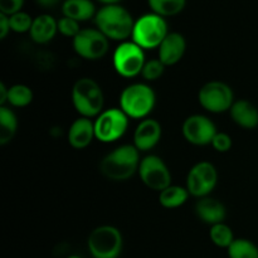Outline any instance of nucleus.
I'll list each match as a JSON object with an SVG mask.
<instances>
[{
  "label": "nucleus",
  "mask_w": 258,
  "mask_h": 258,
  "mask_svg": "<svg viewBox=\"0 0 258 258\" xmlns=\"http://www.w3.org/2000/svg\"><path fill=\"white\" fill-rule=\"evenodd\" d=\"M140 161V151L131 144H123L101 159L100 173L108 180H128L139 171Z\"/></svg>",
  "instance_id": "obj_1"
},
{
  "label": "nucleus",
  "mask_w": 258,
  "mask_h": 258,
  "mask_svg": "<svg viewBox=\"0 0 258 258\" xmlns=\"http://www.w3.org/2000/svg\"><path fill=\"white\" fill-rule=\"evenodd\" d=\"M96 28L110 40L126 42L131 38L135 19L125 7L120 4L102 5L95 17Z\"/></svg>",
  "instance_id": "obj_2"
},
{
  "label": "nucleus",
  "mask_w": 258,
  "mask_h": 258,
  "mask_svg": "<svg viewBox=\"0 0 258 258\" xmlns=\"http://www.w3.org/2000/svg\"><path fill=\"white\" fill-rule=\"evenodd\" d=\"M72 105L82 117L96 118L103 111L105 95L97 81L91 77L78 78L71 92Z\"/></svg>",
  "instance_id": "obj_3"
},
{
  "label": "nucleus",
  "mask_w": 258,
  "mask_h": 258,
  "mask_svg": "<svg viewBox=\"0 0 258 258\" xmlns=\"http://www.w3.org/2000/svg\"><path fill=\"white\" fill-rule=\"evenodd\" d=\"M156 105V93L151 86L135 82L126 86L120 95V108L134 120H145Z\"/></svg>",
  "instance_id": "obj_4"
},
{
  "label": "nucleus",
  "mask_w": 258,
  "mask_h": 258,
  "mask_svg": "<svg viewBox=\"0 0 258 258\" xmlns=\"http://www.w3.org/2000/svg\"><path fill=\"white\" fill-rule=\"evenodd\" d=\"M168 34L169 27L165 18L150 12L135 20L131 40L144 50L158 49Z\"/></svg>",
  "instance_id": "obj_5"
},
{
  "label": "nucleus",
  "mask_w": 258,
  "mask_h": 258,
  "mask_svg": "<svg viewBox=\"0 0 258 258\" xmlns=\"http://www.w3.org/2000/svg\"><path fill=\"white\" fill-rule=\"evenodd\" d=\"M87 248L92 258H118L123 248L122 233L110 224L96 227L87 238Z\"/></svg>",
  "instance_id": "obj_6"
},
{
  "label": "nucleus",
  "mask_w": 258,
  "mask_h": 258,
  "mask_svg": "<svg viewBox=\"0 0 258 258\" xmlns=\"http://www.w3.org/2000/svg\"><path fill=\"white\" fill-rule=\"evenodd\" d=\"M146 60L145 50L131 39L121 42L112 54L113 70L123 78H135L140 76Z\"/></svg>",
  "instance_id": "obj_7"
},
{
  "label": "nucleus",
  "mask_w": 258,
  "mask_h": 258,
  "mask_svg": "<svg viewBox=\"0 0 258 258\" xmlns=\"http://www.w3.org/2000/svg\"><path fill=\"white\" fill-rule=\"evenodd\" d=\"M128 116L120 107L103 110L93 120L96 139L103 144H111L120 140L128 127Z\"/></svg>",
  "instance_id": "obj_8"
},
{
  "label": "nucleus",
  "mask_w": 258,
  "mask_h": 258,
  "mask_svg": "<svg viewBox=\"0 0 258 258\" xmlns=\"http://www.w3.org/2000/svg\"><path fill=\"white\" fill-rule=\"evenodd\" d=\"M234 92L229 85L222 81L204 83L198 92V102L211 113H223L231 110L234 103Z\"/></svg>",
  "instance_id": "obj_9"
},
{
  "label": "nucleus",
  "mask_w": 258,
  "mask_h": 258,
  "mask_svg": "<svg viewBox=\"0 0 258 258\" xmlns=\"http://www.w3.org/2000/svg\"><path fill=\"white\" fill-rule=\"evenodd\" d=\"M72 45L78 57L86 60H98L107 54L110 39L97 28H82L72 39Z\"/></svg>",
  "instance_id": "obj_10"
},
{
  "label": "nucleus",
  "mask_w": 258,
  "mask_h": 258,
  "mask_svg": "<svg viewBox=\"0 0 258 258\" xmlns=\"http://www.w3.org/2000/svg\"><path fill=\"white\" fill-rule=\"evenodd\" d=\"M218 183V171L209 161H199L194 164L186 175V189L194 198H204L211 196Z\"/></svg>",
  "instance_id": "obj_11"
},
{
  "label": "nucleus",
  "mask_w": 258,
  "mask_h": 258,
  "mask_svg": "<svg viewBox=\"0 0 258 258\" xmlns=\"http://www.w3.org/2000/svg\"><path fill=\"white\" fill-rule=\"evenodd\" d=\"M141 181L151 190L160 193L171 185V173L165 161L158 155H146L141 159L138 171Z\"/></svg>",
  "instance_id": "obj_12"
},
{
  "label": "nucleus",
  "mask_w": 258,
  "mask_h": 258,
  "mask_svg": "<svg viewBox=\"0 0 258 258\" xmlns=\"http://www.w3.org/2000/svg\"><path fill=\"white\" fill-rule=\"evenodd\" d=\"M217 133L216 123L208 116L199 113L188 116L181 125L184 139L196 146L211 145Z\"/></svg>",
  "instance_id": "obj_13"
},
{
  "label": "nucleus",
  "mask_w": 258,
  "mask_h": 258,
  "mask_svg": "<svg viewBox=\"0 0 258 258\" xmlns=\"http://www.w3.org/2000/svg\"><path fill=\"white\" fill-rule=\"evenodd\" d=\"M163 135V127L155 118L148 117L141 120L134 131V144L140 153H148L153 150Z\"/></svg>",
  "instance_id": "obj_14"
},
{
  "label": "nucleus",
  "mask_w": 258,
  "mask_h": 258,
  "mask_svg": "<svg viewBox=\"0 0 258 258\" xmlns=\"http://www.w3.org/2000/svg\"><path fill=\"white\" fill-rule=\"evenodd\" d=\"M186 52V40L179 32H169L158 48V58L166 66L176 64L183 59Z\"/></svg>",
  "instance_id": "obj_15"
},
{
  "label": "nucleus",
  "mask_w": 258,
  "mask_h": 258,
  "mask_svg": "<svg viewBox=\"0 0 258 258\" xmlns=\"http://www.w3.org/2000/svg\"><path fill=\"white\" fill-rule=\"evenodd\" d=\"M96 139L95 123L92 118L80 116L71 123L67 133L68 144L76 150H83L88 148Z\"/></svg>",
  "instance_id": "obj_16"
},
{
  "label": "nucleus",
  "mask_w": 258,
  "mask_h": 258,
  "mask_svg": "<svg viewBox=\"0 0 258 258\" xmlns=\"http://www.w3.org/2000/svg\"><path fill=\"white\" fill-rule=\"evenodd\" d=\"M196 214L203 223L214 226V224L223 223L227 217L226 206L218 199L208 196L204 198H199L197 201Z\"/></svg>",
  "instance_id": "obj_17"
},
{
  "label": "nucleus",
  "mask_w": 258,
  "mask_h": 258,
  "mask_svg": "<svg viewBox=\"0 0 258 258\" xmlns=\"http://www.w3.org/2000/svg\"><path fill=\"white\" fill-rule=\"evenodd\" d=\"M58 33V20L50 14H40L34 18L29 37L37 44H48Z\"/></svg>",
  "instance_id": "obj_18"
},
{
  "label": "nucleus",
  "mask_w": 258,
  "mask_h": 258,
  "mask_svg": "<svg viewBox=\"0 0 258 258\" xmlns=\"http://www.w3.org/2000/svg\"><path fill=\"white\" fill-rule=\"evenodd\" d=\"M232 121L244 130L258 127V108L248 100H236L229 110Z\"/></svg>",
  "instance_id": "obj_19"
},
{
  "label": "nucleus",
  "mask_w": 258,
  "mask_h": 258,
  "mask_svg": "<svg viewBox=\"0 0 258 258\" xmlns=\"http://www.w3.org/2000/svg\"><path fill=\"white\" fill-rule=\"evenodd\" d=\"M63 17H68L77 22H87L90 19H95L96 5L92 0H63L62 3Z\"/></svg>",
  "instance_id": "obj_20"
},
{
  "label": "nucleus",
  "mask_w": 258,
  "mask_h": 258,
  "mask_svg": "<svg viewBox=\"0 0 258 258\" xmlns=\"http://www.w3.org/2000/svg\"><path fill=\"white\" fill-rule=\"evenodd\" d=\"M189 197L190 194H189L186 186L171 184L159 193V203L166 209H176L184 206L188 202Z\"/></svg>",
  "instance_id": "obj_21"
},
{
  "label": "nucleus",
  "mask_w": 258,
  "mask_h": 258,
  "mask_svg": "<svg viewBox=\"0 0 258 258\" xmlns=\"http://www.w3.org/2000/svg\"><path fill=\"white\" fill-rule=\"evenodd\" d=\"M18 117L10 106H0V145L5 146L14 139Z\"/></svg>",
  "instance_id": "obj_22"
},
{
  "label": "nucleus",
  "mask_w": 258,
  "mask_h": 258,
  "mask_svg": "<svg viewBox=\"0 0 258 258\" xmlns=\"http://www.w3.org/2000/svg\"><path fill=\"white\" fill-rule=\"evenodd\" d=\"M148 4L151 12L166 19L180 14L185 9L186 0H148Z\"/></svg>",
  "instance_id": "obj_23"
},
{
  "label": "nucleus",
  "mask_w": 258,
  "mask_h": 258,
  "mask_svg": "<svg viewBox=\"0 0 258 258\" xmlns=\"http://www.w3.org/2000/svg\"><path fill=\"white\" fill-rule=\"evenodd\" d=\"M33 97H34V95H33L32 88L28 87L27 85H23V83H17V85H13L9 87L7 106L17 108L27 107L32 103Z\"/></svg>",
  "instance_id": "obj_24"
},
{
  "label": "nucleus",
  "mask_w": 258,
  "mask_h": 258,
  "mask_svg": "<svg viewBox=\"0 0 258 258\" xmlns=\"http://www.w3.org/2000/svg\"><path fill=\"white\" fill-rule=\"evenodd\" d=\"M227 253L229 258H258V247L247 238H236Z\"/></svg>",
  "instance_id": "obj_25"
},
{
  "label": "nucleus",
  "mask_w": 258,
  "mask_h": 258,
  "mask_svg": "<svg viewBox=\"0 0 258 258\" xmlns=\"http://www.w3.org/2000/svg\"><path fill=\"white\" fill-rule=\"evenodd\" d=\"M209 238H211L212 243L216 244L219 248H228L234 238V233L232 231L231 227L228 224L218 223L214 224V226H211V229H209Z\"/></svg>",
  "instance_id": "obj_26"
},
{
  "label": "nucleus",
  "mask_w": 258,
  "mask_h": 258,
  "mask_svg": "<svg viewBox=\"0 0 258 258\" xmlns=\"http://www.w3.org/2000/svg\"><path fill=\"white\" fill-rule=\"evenodd\" d=\"M33 20H34V18L30 17V14H28L27 12H23V10L22 12H18L9 17L10 29H12V32L18 33V34L29 33L33 24Z\"/></svg>",
  "instance_id": "obj_27"
},
{
  "label": "nucleus",
  "mask_w": 258,
  "mask_h": 258,
  "mask_svg": "<svg viewBox=\"0 0 258 258\" xmlns=\"http://www.w3.org/2000/svg\"><path fill=\"white\" fill-rule=\"evenodd\" d=\"M165 68L166 66L159 58H153V59L146 60L143 72H141V77L146 82H154V81H158L164 75Z\"/></svg>",
  "instance_id": "obj_28"
},
{
  "label": "nucleus",
  "mask_w": 258,
  "mask_h": 258,
  "mask_svg": "<svg viewBox=\"0 0 258 258\" xmlns=\"http://www.w3.org/2000/svg\"><path fill=\"white\" fill-rule=\"evenodd\" d=\"M82 30L81 28V23L75 19H71L68 17H63L58 19V33L67 38H75L78 33Z\"/></svg>",
  "instance_id": "obj_29"
},
{
  "label": "nucleus",
  "mask_w": 258,
  "mask_h": 258,
  "mask_svg": "<svg viewBox=\"0 0 258 258\" xmlns=\"http://www.w3.org/2000/svg\"><path fill=\"white\" fill-rule=\"evenodd\" d=\"M211 145L218 153H228L233 146V140H232L231 135H228L227 133H219L218 131Z\"/></svg>",
  "instance_id": "obj_30"
},
{
  "label": "nucleus",
  "mask_w": 258,
  "mask_h": 258,
  "mask_svg": "<svg viewBox=\"0 0 258 258\" xmlns=\"http://www.w3.org/2000/svg\"><path fill=\"white\" fill-rule=\"evenodd\" d=\"M25 0H0V13L5 15H13L22 12Z\"/></svg>",
  "instance_id": "obj_31"
},
{
  "label": "nucleus",
  "mask_w": 258,
  "mask_h": 258,
  "mask_svg": "<svg viewBox=\"0 0 258 258\" xmlns=\"http://www.w3.org/2000/svg\"><path fill=\"white\" fill-rule=\"evenodd\" d=\"M10 32H12V29H10L9 17L0 13V39L4 40Z\"/></svg>",
  "instance_id": "obj_32"
},
{
  "label": "nucleus",
  "mask_w": 258,
  "mask_h": 258,
  "mask_svg": "<svg viewBox=\"0 0 258 258\" xmlns=\"http://www.w3.org/2000/svg\"><path fill=\"white\" fill-rule=\"evenodd\" d=\"M38 7L44 8V9H52V8H55L57 5H59L60 3H63L62 0H35ZM62 5V4H60Z\"/></svg>",
  "instance_id": "obj_33"
},
{
  "label": "nucleus",
  "mask_w": 258,
  "mask_h": 258,
  "mask_svg": "<svg viewBox=\"0 0 258 258\" xmlns=\"http://www.w3.org/2000/svg\"><path fill=\"white\" fill-rule=\"evenodd\" d=\"M8 93H9V87H7V85L2 82L0 83V106H7Z\"/></svg>",
  "instance_id": "obj_34"
},
{
  "label": "nucleus",
  "mask_w": 258,
  "mask_h": 258,
  "mask_svg": "<svg viewBox=\"0 0 258 258\" xmlns=\"http://www.w3.org/2000/svg\"><path fill=\"white\" fill-rule=\"evenodd\" d=\"M98 3H101L102 5H111V4H118L121 0H97Z\"/></svg>",
  "instance_id": "obj_35"
},
{
  "label": "nucleus",
  "mask_w": 258,
  "mask_h": 258,
  "mask_svg": "<svg viewBox=\"0 0 258 258\" xmlns=\"http://www.w3.org/2000/svg\"><path fill=\"white\" fill-rule=\"evenodd\" d=\"M67 258H82V257L77 256V254H71V256H68Z\"/></svg>",
  "instance_id": "obj_36"
}]
</instances>
